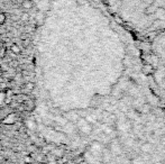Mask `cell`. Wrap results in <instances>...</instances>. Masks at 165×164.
<instances>
[{
    "label": "cell",
    "mask_w": 165,
    "mask_h": 164,
    "mask_svg": "<svg viewBox=\"0 0 165 164\" xmlns=\"http://www.w3.org/2000/svg\"><path fill=\"white\" fill-rule=\"evenodd\" d=\"M48 164H57V163L55 161H53V162H48Z\"/></svg>",
    "instance_id": "4fadbf2b"
},
{
    "label": "cell",
    "mask_w": 165,
    "mask_h": 164,
    "mask_svg": "<svg viewBox=\"0 0 165 164\" xmlns=\"http://www.w3.org/2000/svg\"><path fill=\"white\" fill-rule=\"evenodd\" d=\"M10 51H11L14 54H19L22 50H20V47H19L17 44H13V45L10 46Z\"/></svg>",
    "instance_id": "8992f818"
},
{
    "label": "cell",
    "mask_w": 165,
    "mask_h": 164,
    "mask_svg": "<svg viewBox=\"0 0 165 164\" xmlns=\"http://www.w3.org/2000/svg\"><path fill=\"white\" fill-rule=\"evenodd\" d=\"M2 75H3V71H2V69L0 68V78L2 77Z\"/></svg>",
    "instance_id": "7c38bea8"
},
{
    "label": "cell",
    "mask_w": 165,
    "mask_h": 164,
    "mask_svg": "<svg viewBox=\"0 0 165 164\" xmlns=\"http://www.w3.org/2000/svg\"><path fill=\"white\" fill-rule=\"evenodd\" d=\"M22 19L24 20V22H25V20H27V19H28V15H27V14H24V15H23V17H22Z\"/></svg>",
    "instance_id": "30bf717a"
},
{
    "label": "cell",
    "mask_w": 165,
    "mask_h": 164,
    "mask_svg": "<svg viewBox=\"0 0 165 164\" xmlns=\"http://www.w3.org/2000/svg\"><path fill=\"white\" fill-rule=\"evenodd\" d=\"M119 22L142 36L165 29V0H100Z\"/></svg>",
    "instance_id": "6da1fadb"
},
{
    "label": "cell",
    "mask_w": 165,
    "mask_h": 164,
    "mask_svg": "<svg viewBox=\"0 0 165 164\" xmlns=\"http://www.w3.org/2000/svg\"><path fill=\"white\" fill-rule=\"evenodd\" d=\"M23 106H24V110L25 111H33L35 109V102L31 99H29V98L23 102Z\"/></svg>",
    "instance_id": "3957f363"
},
{
    "label": "cell",
    "mask_w": 165,
    "mask_h": 164,
    "mask_svg": "<svg viewBox=\"0 0 165 164\" xmlns=\"http://www.w3.org/2000/svg\"><path fill=\"white\" fill-rule=\"evenodd\" d=\"M6 22V15L3 13H0V25H3Z\"/></svg>",
    "instance_id": "ba28073f"
},
{
    "label": "cell",
    "mask_w": 165,
    "mask_h": 164,
    "mask_svg": "<svg viewBox=\"0 0 165 164\" xmlns=\"http://www.w3.org/2000/svg\"><path fill=\"white\" fill-rule=\"evenodd\" d=\"M6 53H7L6 47L2 46V47H1V48H0V59H3V57L6 56Z\"/></svg>",
    "instance_id": "52a82bcc"
},
{
    "label": "cell",
    "mask_w": 165,
    "mask_h": 164,
    "mask_svg": "<svg viewBox=\"0 0 165 164\" xmlns=\"http://www.w3.org/2000/svg\"><path fill=\"white\" fill-rule=\"evenodd\" d=\"M34 89H35V84L33 83V82H27V83H25V86H24V88L22 89V91L24 95H28V93L31 92Z\"/></svg>",
    "instance_id": "277c9868"
},
{
    "label": "cell",
    "mask_w": 165,
    "mask_h": 164,
    "mask_svg": "<svg viewBox=\"0 0 165 164\" xmlns=\"http://www.w3.org/2000/svg\"><path fill=\"white\" fill-rule=\"evenodd\" d=\"M0 89H1V86H0Z\"/></svg>",
    "instance_id": "5bb4252c"
},
{
    "label": "cell",
    "mask_w": 165,
    "mask_h": 164,
    "mask_svg": "<svg viewBox=\"0 0 165 164\" xmlns=\"http://www.w3.org/2000/svg\"><path fill=\"white\" fill-rule=\"evenodd\" d=\"M23 44H24V46H28V45H29V40H23Z\"/></svg>",
    "instance_id": "9c48e42d"
},
{
    "label": "cell",
    "mask_w": 165,
    "mask_h": 164,
    "mask_svg": "<svg viewBox=\"0 0 165 164\" xmlns=\"http://www.w3.org/2000/svg\"><path fill=\"white\" fill-rule=\"evenodd\" d=\"M25 162H26V163H31V158H25Z\"/></svg>",
    "instance_id": "8fae6325"
},
{
    "label": "cell",
    "mask_w": 165,
    "mask_h": 164,
    "mask_svg": "<svg viewBox=\"0 0 165 164\" xmlns=\"http://www.w3.org/2000/svg\"><path fill=\"white\" fill-rule=\"evenodd\" d=\"M33 6H34V3H33V1L31 0H24L22 2V7L24 8V9L28 10V9H31L33 8Z\"/></svg>",
    "instance_id": "5b68a950"
},
{
    "label": "cell",
    "mask_w": 165,
    "mask_h": 164,
    "mask_svg": "<svg viewBox=\"0 0 165 164\" xmlns=\"http://www.w3.org/2000/svg\"><path fill=\"white\" fill-rule=\"evenodd\" d=\"M157 35L161 36L165 42V34L164 32H161ZM153 59L156 61L155 70H154V86L155 92L159 97V101L162 103L163 108L165 110V60L159 55L153 54Z\"/></svg>",
    "instance_id": "7a4b0ae2"
}]
</instances>
